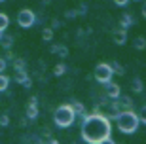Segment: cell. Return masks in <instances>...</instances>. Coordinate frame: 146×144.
Here are the masks:
<instances>
[{"label":"cell","instance_id":"obj_1","mask_svg":"<svg viewBox=\"0 0 146 144\" xmlns=\"http://www.w3.org/2000/svg\"><path fill=\"white\" fill-rule=\"evenodd\" d=\"M110 119L104 114H89L82 117V139L87 144H101L110 137Z\"/></svg>","mask_w":146,"mask_h":144},{"label":"cell","instance_id":"obj_9","mask_svg":"<svg viewBox=\"0 0 146 144\" xmlns=\"http://www.w3.org/2000/svg\"><path fill=\"white\" fill-rule=\"evenodd\" d=\"M133 23H135L133 15H131V13H123V15L119 17V27H121L119 31H125V32H127V29H129Z\"/></svg>","mask_w":146,"mask_h":144},{"label":"cell","instance_id":"obj_20","mask_svg":"<svg viewBox=\"0 0 146 144\" xmlns=\"http://www.w3.org/2000/svg\"><path fill=\"white\" fill-rule=\"evenodd\" d=\"M38 114H40V112H38V106H29L27 108V117H29V119H36Z\"/></svg>","mask_w":146,"mask_h":144},{"label":"cell","instance_id":"obj_33","mask_svg":"<svg viewBox=\"0 0 146 144\" xmlns=\"http://www.w3.org/2000/svg\"><path fill=\"white\" fill-rule=\"evenodd\" d=\"M101 144H116V142H114V140H112V139H110V137H108V139H104V140H103V142H101Z\"/></svg>","mask_w":146,"mask_h":144},{"label":"cell","instance_id":"obj_30","mask_svg":"<svg viewBox=\"0 0 146 144\" xmlns=\"http://www.w3.org/2000/svg\"><path fill=\"white\" fill-rule=\"evenodd\" d=\"M36 104H38V97H31V101H29V106H36Z\"/></svg>","mask_w":146,"mask_h":144},{"label":"cell","instance_id":"obj_26","mask_svg":"<svg viewBox=\"0 0 146 144\" xmlns=\"http://www.w3.org/2000/svg\"><path fill=\"white\" fill-rule=\"evenodd\" d=\"M65 17H66V19H76L78 13H76V10H66L65 11Z\"/></svg>","mask_w":146,"mask_h":144},{"label":"cell","instance_id":"obj_22","mask_svg":"<svg viewBox=\"0 0 146 144\" xmlns=\"http://www.w3.org/2000/svg\"><path fill=\"white\" fill-rule=\"evenodd\" d=\"M133 44H135V48H137V49H144V48H146V40H144L142 36H137Z\"/></svg>","mask_w":146,"mask_h":144},{"label":"cell","instance_id":"obj_4","mask_svg":"<svg viewBox=\"0 0 146 144\" xmlns=\"http://www.w3.org/2000/svg\"><path fill=\"white\" fill-rule=\"evenodd\" d=\"M112 68H110V64L108 63H99L97 66H95V70H93V78L99 82V84H108V82H112Z\"/></svg>","mask_w":146,"mask_h":144},{"label":"cell","instance_id":"obj_19","mask_svg":"<svg viewBox=\"0 0 146 144\" xmlns=\"http://www.w3.org/2000/svg\"><path fill=\"white\" fill-rule=\"evenodd\" d=\"M0 44H2V48H4V49H10L11 46H13V38H11V36H2Z\"/></svg>","mask_w":146,"mask_h":144},{"label":"cell","instance_id":"obj_28","mask_svg":"<svg viewBox=\"0 0 146 144\" xmlns=\"http://www.w3.org/2000/svg\"><path fill=\"white\" fill-rule=\"evenodd\" d=\"M61 27V21H59V19H53V21H51V27H49V29H51V31H55V29H59Z\"/></svg>","mask_w":146,"mask_h":144},{"label":"cell","instance_id":"obj_23","mask_svg":"<svg viewBox=\"0 0 146 144\" xmlns=\"http://www.w3.org/2000/svg\"><path fill=\"white\" fill-rule=\"evenodd\" d=\"M27 78H29L27 72H17V74H15V82H17V84H23Z\"/></svg>","mask_w":146,"mask_h":144},{"label":"cell","instance_id":"obj_35","mask_svg":"<svg viewBox=\"0 0 146 144\" xmlns=\"http://www.w3.org/2000/svg\"><path fill=\"white\" fill-rule=\"evenodd\" d=\"M2 36H4V34H0V40H2Z\"/></svg>","mask_w":146,"mask_h":144},{"label":"cell","instance_id":"obj_8","mask_svg":"<svg viewBox=\"0 0 146 144\" xmlns=\"http://www.w3.org/2000/svg\"><path fill=\"white\" fill-rule=\"evenodd\" d=\"M68 106H70V110L74 112L76 117H84V116H87V114H86V106H84L80 101H72Z\"/></svg>","mask_w":146,"mask_h":144},{"label":"cell","instance_id":"obj_7","mask_svg":"<svg viewBox=\"0 0 146 144\" xmlns=\"http://www.w3.org/2000/svg\"><path fill=\"white\" fill-rule=\"evenodd\" d=\"M119 95H121V89H119V86H118V84H112V82H108V84H106V97H108V99H112V101H116Z\"/></svg>","mask_w":146,"mask_h":144},{"label":"cell","instance_id":"obj_14","mask_svg":"<svg viewBox=\"0 0 146 144\" xmlns=\"http://www.w3.org/2000/svg\"><path fill=\"white\" fill-rule=\"evenodd\" d=\"M49 51H51V53H57L59 57H63V59L68 55V49H66L65 46H51V48H49Z\"/></svg>","mask_w":146,"mask_h":144},{"label":"cell","instance_id":"obj_2","mask_svg":"<svg viewBox=\"0 0 146 144\" xmlns=\"http://www.w3.org/2000/svg\"><path fill=\"white\" fill-rule=\"evenodd\" d=\"M116 125L123 135H133L139 129V116L133 110H125V112H118L116 114Z\"/></svg>","mask_w":146,"mask_h":144},{"label":"cell","instance_id":"obj_6","mask_svg":"<svg viewBox=\"0 0 146 144\" xmlns=\"http://www.w3.org/2000/svg\"><path fill=\"white\" fill-rule=\"evenodd\" d=\"M116 102H118L119 112H125V110H133V101H131V97H127V95H119L118 99H116Z\"/></svg>","mask_w":146,"mask_h":144},{"label":"cell","instance_id":"obj_12","mask_svg":"<svg viewBox=\"0 0 146 144\" xmlns=\"http://www.w3.org/2000/svg\"><path fill=\"white\" fill-rule=\"evenodd\" d=\"M21 144H44V140H42V137H40V135H29V137H25V139H23Z\"/></svg>","mask_w":146,"mask_h":144},{"label":"cell","instance_id":"obj_15","mask_svg":"<svg viewBox=\"0 0 146 144\" xmlns=\"http://www.w3.org/2000/svg\"><path fill=\"white\" fill-rule=\"evenodd\" d=\"M8 87H10V78L6 74H0V93H4Z\"/></svg>","mask_w":146,"mask_h":144},{"label":"cell","instance_id":"obj_34","mask_svg":"<svg viewBox=\"0 0 146 144\" xmlns=\"http://www.w3.org/2000/svg\"><path fill=\"white\" fill-rule=\"evenodd\" d=\"M48 144H59V140H55V139H49Z\"/></svg>","mask_w":146,"mask_h":144},{"label":"cell","instance_id":"obj_10","mask_svg":"<svg viewBox=\"0 0 146 144\" xmlns=\"http://www.w3.org/2000/svg\"><path fill=\"white\" fill-rule=\"evenodd\" d=\"M11 64H13V68H15V74L17 72H27V63H25V59L17 57L11 61Z\"/></svg>","mask_w":146,"mask_h":144},{"label":"cell","instance_id":"obj_17","mask_svg":"<svg viewBox=\"0 0 146 144\" xmlns=\"http://www.w3.org/2000/svg\"><path fill=\"white\" fill-rule=\"evenodd\" d=\"M110 68H112V72H116L118 76H123V74H125V68H123V66H121L119 63H116V61L110 64Z\"/></svg>","mask_w":146,"mask_h":144},{"label":"cell","instance_id":"obj_16","mask_svg":"<svg viewBox=\"0 0 146 144\" xmlns=\"http://www.w3.org/2000/svg\"><path fill=\"white\" fill-rule=\"evenodd\" d=\"M65 72H66V64H65V63L55 64V68H53V76H57V78H59V76H63Z\"/></svg>","mask_w":146,"mask_h":144},{"label":"cell","instance_id":"obj_27","mask_svg":"<svg viewBox=\"0 0 146 144\" xmlns=\"http://www.w3.org/2000/svg\"><path fill=\"white\" fill-rule=\"evenodd\" d=\"M6 66H8V63H6V59L4 57H0V74L6 70Z\"/></svg>","mask_w":146,"mask_h":144},{"label":"cell","instance_id":"obj_18","mask_svg":"<svg viewBox=\"0 0 146 144\" xmlns=\"http://www.w3.org/2000/svg\"><path fill=\"white\" fill-rule=\"evenodd\" d=\"M42 38H44V42H51V40H53V31L49 27H46L42 31Z\"/></svg>","mask_w":146,"mask_h":144},{"label":"cell","instance_id":"obj_36","mask_svg":"<svg viewBox=\"0 0 146 144\" xmlns=\"http://www.w3.org/2000/svg\"><path fill=\"white\" fill-rule=\"evenodd\" d=\"M135 2H142V0H135Z\"/></svg>","mask_w":146,"mask_h":144},{"label":"cell","instance_id":"obj_3","mask_svg":"<svg viewBox=\"0 0 146 144\" xmlns=\"http://www.w3.org/2000/svg\"><path fill=\"white\" fill-rule=\"evenodd\" d=\"M76 116L74 112L70 110V106L68 104H61L59 108H55V112H53V121L57 127L61 129H66V127H70L72 123H74Z\"/></svg>","mask_w":146,"mask_h":144},{"label":"cell","instance_id":"obj_11","mask_svg":"<svg viewBox=\"0 0 146 144\" xmlns=\"http://www.w3.org/2000/svg\"><path fill=\"white\" fill-rule=\"evenodd\" d=\"M114 42L118 44V46H123L127 42V32L125 31H116L114 32Z\"/></svg>","mask_w":146,"mask_h":144},{"label":"cell","instance_id":"obj_5","mask_svg":"<svg viewBox=\"0 0 146 144\" xmlns=\"http://www.w3.org/2000/svg\"><path fill=\"white\" fill-rule=\"evenodd\" d=\"M36 23V15L33 10H21L17 13V25L21 29H31Z\"/></svg>","mask_w":146,"mask_h":144},{"label":"cell","instance_id":"obj_32","mask_svg":"<svg viewBox=\"0 0 146 144\" xmlns=\"http://www.w3.org/2000/svg\"><path fill=\"white\" fill-rule=\"evenodd\" d=\"M49 135H51V133H49V129L46 127V129L42 131V137H46V139H49Z\"/></svg>","mask_w":146,"mask_h":144},{"label":"cell","instance_id":"obj_21","mask_svg":"<svg viewBox=\"0 0 146 144\" xmlns=\"http://www.w3.org/2000/svg\"><path fill=\"white\" fill-rule=\"evenodd\" d=\"M142 89H144L142 80L141 78H135V80H133V91H135V93H142Z\"/></svg>","mask_w":146,"mask_h":144},{"label":"cell","instance_id":"obj_25","mask_svg":"<svg viewBox=\"0 0 146 144\" xmlns=\"http://www.w3.org/2000/svg\"><path fill=\"white\" fill-rule=\"evenodd\" d=\"M78 15H87V4H80V8L76 10Z\"/></svg>","mask_w":146,"mask_h":144},{"label":"cell","instance_id":"obj_29","mask_svg":"<svg viewBox=\"0 0 146 144\" xmlns=\"http://www.w3.org/2000/svg\"><path fill=\"white\" fill-rule=\"evenodd\" d=\"M21 86H23V87H25V89H31V86H33V80H31V78H27V80L23 82Z\"/></svg>","mask_w":146,"mask_h":144},{"label":"cell","instance_id":"obj_13","mask_svg":"<svg viewBox=\"0 0 146 144\" xmlns=\"http://www.w3.org/2000/svg\"><path fill=\"white\" fill-rule=\"evenodd\" d=\"M8 27H10V17L6 15L4 11H0V34H4Z\"/></svg>","mask_w":146,"mask_h":144},{"label":"cell","instance_id":"obj_24","mask_svg":"<svg viewBox=\"0 0 146 144\" xmlns=\"http://www.w3.org/2000/svg\"><path fill=\"white\" fill-rule=\"evenodd\" d=\"M0 125H2V127H8V125H10V117H8V114H2V116H0Z\"/></svg>","mask_w":146,"mask_h":144},{"label":"cell","instance_id":"obj_31","mask_svg":"<svg viewBox=\"0 0 146 144\" xmlns=\"http://www.w3.org/2000/svg\"><path fill=\"white\" fill-rule=\"evenodd\" d=\"M127 2H129V0H114V4H116V6H125Z\"/></svg>","mask_w":146,"mask_h":144},{"label":"cell","instance_id":"obj_37","mask_svg":"<svg viewBox=\"0 0 146 144\" xmlns=\"http://www.w3.org/2000/svg\"><path fill=\"white\" fill-rule=\"evenodd\" d=\"M0 2H6V0H0Z\"/></svg>","mask_w":146,"mask_h":144}]
</instances>
